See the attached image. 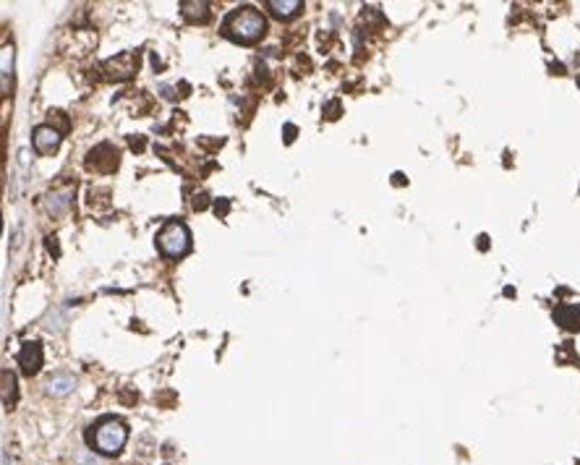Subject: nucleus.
<instances>
[{
  "label": "nucleus",
  "instance_id": "1",
  "mask_svg": "<svg viewBox=\"0 0 580 465\" xmlns=\"http://www.w3.org/2000/svg\"><path fill=\"white\" fill-rule=\"evenodd\" d=\"M265 29H267L265 16H262V13H259L256 8H251V6L236 8L231 16L225 18V24H222V32H225V37H228V40H233V42H240V45L256 42L259 37L265 35Z\"/></svg>",
  "mask_w": 580,
  "mask_h": 465
},
{
  "label": "nucleus",
  "instance_id": "2",
  "mask_svg": "<svg viewBox=\"0 0 580 465\" xmlns=\"http://www.w3.org/2000/svg\"><path fill=\"white\" fill-rule=\"evenodd\" d=\"M128 440V429L126 423L118 421V418H103V421L92 426L86 431V442L92 445L97 452L103 455H118L123 445Z\"/></svg>",
  "mask_w": 580,
  "mask_h": 465
},
{
  "label": "nucleus",
  "instance_id": "3",
  "mask_svg": "<svg viewBox=\"0 0 580 465\" xmlns=\"http://www.w3.org/2000/svg\"><path fill=\"white\" fill-rule=\"evenodd\" d=\"M191 246V235H188V228L183 223H168L163 230L157 232V249L160 254L168 259H178L183 257Z\"/></svg>",
  "mask_w": 580,
  "mask_h": 465
},
{
  "label": "nucleus",
  "instance_id": "4",
  "mask_svg": "<svg viewBox=\"0 0 580 465\" xmlns=\"http://www.w3.org/2000/svg\"><path fill=\"white\" fill-rule=\"evenodd\" d=\"M18 366H21L26 377H32V374L42 369V345L37 340H26L21 345V353H18Z\"/></svg>",
  "mask_w": 580,
  "mask_h": 465
},
{
  "label": "nucleus",
  "instance_id": "5",
  "mask_svg": "<svg viewBox=\"0 0 580 465\" xmlns=\"http://www.w3.org/2000/svg\"><path fill=\"white\" fill-rule=\"evenodd\" d=\"M32 141H35V149L40 152V155H52L60 144V131L52 129L50 123L37 126L35 134H32Z\"/></svg>",
  "mask_w": 580,
  "mask_h": 465
},
{
  "label": "nucleus",
  "instance_id": "6",
  "mask_svg": "<svg viewBox=\"0 0 580 465\" xmlns=\"http://www.w3.org/2000/svg\"><path fill=\"white\" fill-rule=\"evenodd\" d=\"M555 322L567 332H580V303H562L555 309Z\"/></svg>",
  "mask_w": 580,
  "mask_h": 465
},
{
  "label": "nucleus",
  "instance_id": "7",
  "mask_svg": "<svg viewBox=\"0 0 580 465\" xmlns=\"http://www.w3.org/2000/svg\"><path fill=\"white\" fill-rule=\"evenodd\" d=\"M267 8L272 11L274 18L288 21V18L298 16L301 11H303V3H301V0H269V3H267Z\"/></svg>",
  "mask_w": 580,
  "mask_h": 465
},
{
  "label": "nucleus",
  "instance_id": "8",
  "mask_svg": "<svg viewBox=\"0 0 580 465\" xmlns=\"http://www.w3.org/2000/svg\"><path fill=\"white\" fill-rule=\"evenodd\" d=\"M71 196H74V191L71 189L52 191L50 196H47V201H45V207H47L50 215H66V212L71 209Z\"/></svg>",
  "mask_w": 580,
  "mask_h": 465
},
{
  "label": "nucleus",
  "instance_id": "9",
  "mask_svg": "<svg viewBox=\"0 0 580 465\" xmlns=\"http://www.w3.org/2000/svg\"><path fill=\"white\" fill-rule=\"evenodd\" d=\"M180 13H183V18L186 21H202L204 24L207 18H209V3H199V0H183L180 3Z\"/></svg>",
  "mask_w": 580,
  "mask_h": 465
},
{
  "label": "nucleus",
  "instance_id": "10",
  "mask_svg": "<svg viewBox=\"0 0 580 465\" xmlns=\"http://www.w3.org/2000/svg\"><path fill=\"white\" fill-rule=\"evenodd\" d=\"M74 387H76V379H74V377H69V374H58V377H52V379L47 382V392H50V395H55V397L69 395Z\"/></svg>",
  "mask_w": 580,
  "mask_h": 465
},
{
  "label": "nucleus",
  "instance_id": "11",
  "mask_svg": "<svg viewBox=\"0 0 580 465\" xmlns=\"http://www.w3.org/2000/svg\"><path fill=\"white\" fill-rule=\"evenodd\" d=\"M11 81H13V47H3V95L11 92Z\"/></svg>",
  "mask_w": 580,
  "mask_h": 465
},
{
  "label": "nucleus",
  "instance_id": "12",
  "mask_svg": "<svg viewBox=\"0 0 580 465\" xmlns=\"http://www.w3.org/2000/svg\"><path fill=\"white\" fill-rule=\"evenodd\" d=\"M3 403L8 408L16 403V379H13V374L8 369L3 371Z\"/></svg>",
  "mask_w": 580,
  "mask_h": 465
},
{
  "label": "nucleus",
  "instance_id": "13",
  "mask_svg": "<svg viewBox=\"0 0 580 465\" xmlns=\"http://www.w3.org/2000/svg\"><path fill=\"white\" fill-rule=\"evenodd\" d=\"M578 86H580V76H578Z\"/></svg>",
  "mask_w": 580,
  "mask_h": 465
},
{
  "label": "nucleus",
  "instance_id": "14",
  "mask_svg": "<svg viewBox=\"0 0 580 465\" xmlns=\"http://www.w3.org/2000/svg\"><path fill=\"white\" fill-rule=\"evenodd\" d=\"M575 465H580V460H578V463H575Z\"/></svg>",
  "mask_w": 580,
  "mask_h": 465
}]
</instances>
